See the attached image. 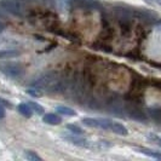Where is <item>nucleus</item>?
Returning <instances> with one entry per match:
<instances>
[{"mask_svg": "<svg viewBox=\"0 0 161 161\" xmlns=\"http://www.w3.org/2000/svg\"><path fill=\"white\" fill-rule=\"evenodd\" d=\"M0 6L11 15L22 16L24 14V6L25 5H24L23 0H1Z\"/></svg>", "mask_w": 161, "mask_h": 161, "instance_id": "obj_1", "label": "nucleus"}, {"mask_svg": "<svg viewBox=\"0 0 161 161\" xmlns=\"http://www.w3.org/2000/svg\"><path fill=\"white\" fill-rule=\"evenodd\" d=\"M0 72L4 73L8 78H18L24 73V68L19 63H1L0 64Z\"/></svg>", "mask_w": 161, "mask_h": 161, "instance_id": "obj_2", "label": "nucleus"}, {"mask_svg": "<svg viewBox=\"0 0 161 161\" xmlns=\"http://www.w3.org/2000/svg\"><path fill=\"white\" fill-rule=\"evenodd\" d=\"M125 113L127 114L131 119L139 121V122H145L148 120V116L142 110V108L138 107L137 103H127L125 105Z\"/></svg>", "mask_w": 161, "mask_h": 161, "instance_id": "obj_3", "label": "nucleus"}, {"mask_svg": "<svg viewBox=\"0 0 161 161\" xmlns=\"http://www.w3.org/2000/svg\"><path fill=\"white\" fill-rule=\"evenodd\" d=\"M82 124L89 127H97L102 130H110L112 121L107 119H95V118H85L82 119Z\"/></svg>", "mask_w": 161, "mask_h": 161, "instance_id": "obj_4", "label": "nucleus"}, {"mask_svg": "<svg viewBox=\"0 0 161 161\" xmlns=\"http://www.w3.org/2000/svg\"><path fill=\"white\" fill-rule=\"evenodd\" d=\"M65 141H68V142H70L72 144L74 145H78V147H84V148H90L91 145H90L89 141H86V139H82V138H79V137H75V136H63Z\"/></svg>", "mask_w": 161, "mask_h": 161, "instance_id": "obj_5", "label": "nucleus"}, {"mask_svg": "<svg viewBox=\"0 0 161 161\" xmlns=\"http://www.w3.org/2000/svg\"><path fill=\"white\" fill-rule=\"evenodd\" d=\"M42 121L45 122V124H48V125H59L61 122H62V119L57 115V114H46V115H44V118H42Z\"/></svg>", "mask_w": 161, "mask_h": 161, "instance_id": "obj_6", "label": "nucleus"}, {"mask_svg": "<svg viewBox=\"0 0 161 161\" xmlns=\"http://www.w3.org/2000/svg\"><path fill=\"white\" fill-rule=\"evenodd\" d=\"M70 4L73 6L78 8H96L97 4L92 0H70Z\"/></svg>", "mask_w": 161, "mask_h": 161, "instance_id": "obj_7", "label": "nucleus"}, {"mask_svg": "<svg viewBox=\"0 0 161 161\" xmlns=\"http://www.w3.org/2000/svg\"><path fill=\"white\" fill-rule=\"evenodd\" d=\"M110 130L113 131L114 133L119 135V136H126V135L129 133L127 129H126L124 125L119 124V122H112V127H110Z\"/></svg>", "mask_w": 161, "mask_h": 161, "instance_id": "obj_8", "label": "nucleus"}, {"mask_svg": "<svg viewBox=\"0 0 161 161\" xmlns=\"http://www.w3.org/2000/svg\"><path fill=\"white\" fill-rule=\"evenodd\" d=\"M56 112L59 114H62V115H67V116H75V115H76V113H75L74 109L69 108V107H63V105L57 107Z\"/></svg>", "mask_w": 161, "mask_h": 161, "instance_id": "obj_9", "label": "nucleus"}, {"mask_svg": "<svg viewBox=\"0 0 161 161\" xmlns=\"http://www.w3.org/2000/svg\"><path fill=\"white\" fill-rule=\"evenodd\" d=\"M138 153L141 154H144V155H148L150 158H154V159H161V154L160 153H156V152H153L150 149H147V148H136Z\"/></svg>", "mask_w": 161, "mask_h": 161, "instance_id": "obj_10", "label": "nucleus"}, {"mask_svg": "<svg viewBox=\"0 0 161 161\" xmlns=\"http://www.w3.org/2000/svg\"><path fill=\"white\" fill-rule=\"evenodd\" d=\"M17 109H18V112L22 114L23 116H25V118H31V116H32V114H33L32 113V112H33L32 108H31V107H29L28 104H25V103H22V104H19Z\"/></svg>", "mask_w": 161, "mask_h": 161, "instance_id": "obj_11", "label": "nucleus"}, {"mask_svg": "<svg viewBox=\"0 0 161 161\" xmlns=\"http://www.w3.org/2000/svg\"><path fill=\"white\" fill-rule=\"evenodd\" d=\"M17 56H19V52L16 50H1L0 51V58H12Z\"/></svg>", "mask_w": 161, "mask_h": 161, "instance_id": "obj_12", "label": "nucleus"}, {"mask_svg": "<svg viewBox=\"0 0 161 161\" xmlns=\"http://www.w3.org/2000/svg\"><path fill=\"white\" fill-rule=\"evenodd\" d=\"M148 112H149V115H150V118H152L154 121H156V122L161 124V109H160V108H154V109H149Z\"/></svg>", "mask_w": 161, "mask_h": 161, "instance_id": "obj_13", "label": "nucleus"}, {"mask_svg": "<svg viewBox=\"0 0 161 161\" xmlns=\"http://www.w3.org/2000/svg\"><path fill=\"white\" fill-rule=\"evenodd\" d=\"M24 158L28 159V160H32V161L41 160L40 156H39L38 154H35L34 152H32V150H25V152H24Z\"/></svg>", "mask_w": 161, "mask_h": 161, "instance_id": "obj_14", "label": "nucleus"}, {"mask_svg": "<svg viewBox=\"0 0 161 161\" xmlns=\"http://www.w3.org/2000/svg\"><path fill=\"white\" fill-rule=\"evenodd\" d=\"M27 104L32 108L33 112H35V113H38V114L44 113V108H42L40 104H38V103H35V102H28Z\"/></svg>", "mask_w": 161, "mask_h": 161, "instance_id": "obj_15", "label": "nucleus"}, {"mask_svg": "<svg viewBox=\"0 0 161 161\" xmlns=\"http://www.w3.org/2000/svg\"><path fill=\"white\" fill-rule=\"evenodd\" d=\"M65 129L69 130L72 133H75V135H82V133H84L82 129L79 127V126H76V125H67Z\"/></svg>", "mask_w": 161, "mask_h": 161, "instance_id": "obj_16", "label": "nucleus"}, {"mask_svg": "<svg viewBox=\"0 0 161 161\" xmlns=\"http://www.w3.org/2000/svg\"><path fill=\"white\" fill-rule=\"evenodd\" d=\"M27 93H29L31 96L33 97H41L42 96V93H41V90L39 89H29V90H27Z\"/></svg>", "mask_w": 161, "mask_h": 161, "instance_id": "obj_17", "label": "nucleus"}, {"mask_svg": "<svg viewBox=\"0 0 161 161\" xmlns=\"http://www.w3.org/2000/svg\"><path fill=\"white\" fill-rule=\"evenodd\" d=\"M148 138H149L152 142L156 143V144H158L161 148V137H160V136H156V135H153V133H150V135H148Z\"/></svg>", "mask_w": 161, "mask_h": 161, "instance_id": "obj_18", "label": "nucleus"}, {"mask_svg": "<svg viewBox=\"0 0 161 161\" xmlns=\"http://www.w3.org/2000/svg\"><path fill=\"white\" fill-rule=\"evenodd\" d=\"M4 116H5V109L0 105V119H1V118H4Z\"/></svg>", "mask_w": 161, "mask_h": 161, "instance_id": "obj_19", "label": "nucleus"}, {"mask_svg": "<svg viewBox=\"0 0 161 161\" xmlns=\"http://www.w3.org/2000/svg\"><path fill=\"white\" fill-rule=\"evenodd\" d=\"M5 28H6V24L4 23V22H1V21H0V32H3Z\"/></svg>", "mask_w": 161, "mask_h": 161, "instance_id": "obj_20", "label": "nucleus"}, {"mask_svg": "<svg viewBox=\"0 0 161 161\" xmlns=\"http://www.w3.org/2000/svg\"><path fill=\"white\" fill-rule=\"evenodd\" d=\"M158 3H159V4L161 5V0H158Z\"/></svg>", "mask_w": 161, "mask_h": 161, "instance_id": "obj_21", "label": "nucleus"}, {"mask_svg": "<svg viewBox=\"0 0 161 161\" xmlns=\"http://www.w3.org/2000/svg\"><path fill=\"white\" fill-rule=\"evenodd\" d=\"M1 16H3V14H1V12H0V17H1Z\"/></svg>", "mask_w": 161, "mask_h": 161, "instance_id": "obj_22", "label": "nucleus"}]
</instances>
